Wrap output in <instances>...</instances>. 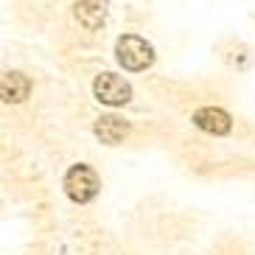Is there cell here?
Returning a JSON list of instances; mask_svg holds the SVG:
<instances>
[{
	"label": "cell",
	"mask_w": 255,
	"mask_h": 255,
	"mask_svg": "<svg viewBox=\"0 0 255 255\" xmlns=\"http://www.w3.org/2000/svg\"><path fill=\"white\" fill-rule=\"evenodd\" d=\"M115 56H118L124 70L137 73V70H146L151 62H154V48H151L143 37L124 34V37H118V42H115Z\"/></svg>",
	"instance_id": "cell-1"
},
{
	"label": "cell",
	"mask_w": 255,
	"mask_h": 255,
	"mask_svg": "<svg viewBox=\"0 0 255 255\" xmlns=\"http://www.w3.org/2000/svg\"><path fill=\"white\" fill-rule=\"evenodd\" d=\"M98 188H101L98 174L93 171L90 165L79 163V165H73V168L65 174V191H68V196L73 199V202H79V205L96 199Z\"/></svg>",
	"instance_id": "cell-2"
},
{
	"label": "cell",
	"mask_w": 255,
	"mask_h": 255,
	"mask_svg": "<svg viewBox=\"0 0 255 255\" xmlns=\"http://www.w3.org/2000/svg\"><path fill=\"white\" fill-rule=\"evenodd\" d=\"M93 93H96V98L107 107H124V104H129V98H132L129 82L121 79V76H115V73H98L96 82H93Z\"/></svg>",
	"instance_id": "cell-3"
},
{
	"label": "cell",
	"mask_w": 255,
	"mask_h": 255,
	"mask_svg": "<svg viewBox=\"0 0 255 255\" xmlns=\"http://www.w3.org/2000/svg\"><path fill=\"white\" fill-rule=\"evenodd\" d=\"M194 124L202 132H210V135H227L233 127L230 115L225 110H219V107H202V110H196L194 113Z\"/></svg>",
	"instance_id": "cell-4"
},
{
	"label": "cell",
	"mask_w": 255,
	"mask_h": 255,
	"mask_svg": "<svg viewBox=\"0 0 255 255\" xmlns=\"http://www.w3.org/2000/svg\"><path fill=\"white\" fill-rule=\"evenodd\" d=\"M73 17L79 20V25H84L87 31L101 28L104 20H107V0H79L73 6Z\"/></svg>",
	"instance_id": "cell-5"
},
{
	"label": "cell",
	"mask_w": 255,
	"mask_h": 255,
	"mask_svg": "<svg viewBox=\"0 0 255 255\" xmlns=\"http://www.w3.org/2000/svg\"><path fill=\"white\" fill-rule=\"evenodd\" d=\"M31 93V82L28 76H23L20 70H8V73H3V82H0V96H3V101L6 104H20V101H25Z\"/></svg>",
	"instance_id": "cell-6"
},
{
	"label": "cell",
	"mask_w": 255,
	"mask_h": 255,
	"mask_svg": "<svg viewBox=\"0 0 255 255\" xmlns=\"http://www.w3.org/2000/svg\"><path fill=\"white\" fill-rule=\"evenodd\" d=\"M127 135H129V124L118 115H101L96 121V137L107 146H118Z\"/></svg>",
	"instance_id": "cell-7"
}]
</instances>
